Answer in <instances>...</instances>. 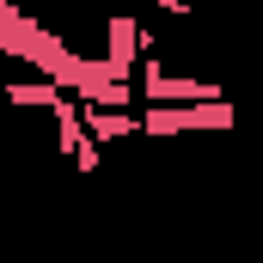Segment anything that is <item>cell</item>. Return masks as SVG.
Returning a JSON list of instances; mask_svg holds the SVG:
<instances>
[{
  "label": "cell",
  "mask_w": 263,
  "mask_h": 263,
  "mask_svg": "<svg viewBox=\"0 0 263 263\" xmlns=\"http://www.w3.org/2000/svg\"><path fill=\"white\" fill-rule=\"evenodd\" d=\"M62 86L55 80H6V104L12 110H55Z\"/></svg>",
  "instance_id": "5b68a950"
},
{
  "label": "cell",
  "mask_w": 263,
  "mask_h": 263,
  "mask_svg": "<svg viewBox=\"0 0 263 263\" xmlns=\"http://www.w3.org/2000/svg\"><path fill=\"white\" fill-rule=\"evenodd\" d=\"M239 123L233 98H208V104H141V135L172 141V135H227Z\"/></svg>",
  "instance_id": "6da1fadb"
},
{
  "label": "cell",
  "mask_w": 263,
  "mask_h": 263,
  "mask_svg": "<svg viewBox=\"0 0 263 263\" xmlns=\"http://www.w3.org/2000/svg\"><path fill=\"white\" fill-rule=\"evenodd\" d=\"M86 129H92L98 147L104 141H129V135H141V110H86Z\"/></svg>",
  "instance_id": "277c9868"
},
{
  "label": "cell",
  "mask_w": 263,
  "mask_h": 263,
  "mask_svg": "<svg viewBox=\"0 0 263 263\" xmlns=\"http://www.w3.org/2000/svg\"><path fill=\"white\" fill-rule=\"evenodd\" d=\"M104 6H117V0H104Z\"/></svg>",
  "instance_id": "52a82bcc"
},
{
  "label": "cell",
  "mask_w": 263,
  "mask_h": 263,
  "mask_svg": "<svg viewBox=\"0 0 263 263\" xmlns=\"http://www.w3.org/2000/svg\"><path fill=\"white\" fill-rule=\"evenodd\" d=\"M153 6H159V12H165V18H190V12H196V6H190V0H153Z\"/></svg>",
  "instance_id": "8992f818"
},
{
  "label": "cell",
  "mask_w": 263,
  "mask_h": 263,
  "mask_svg": "<svg viewBox=\"0 0 263 263\" xmlns=\"http://www.w3.org/2000/svg\"><path fill=\"white\" fill-rule=\"evenodd\" d=\"M141 104H208V98H227L214 80H202V73H165V62L153 55V62H141Z\"/></svg>",
  "instance_id": "7a4b0ae2"
},
{
  "label": "cell",
  "mask_w": 263,
  "mask_h": 263,
  "mask_svg": "<svg viewBox=\"0 0 263 263\" xmlns=\"http://www.w3.org/2000/svg\"><path fill=\"white\" fill-rule=\"evenodd\" d=\"M37 31H43V18H31L18 0H0V55H6V62L25 67L31 43H37Z\"/></svg>",
  "instance_id": "3957f363"
}]
</instances>
